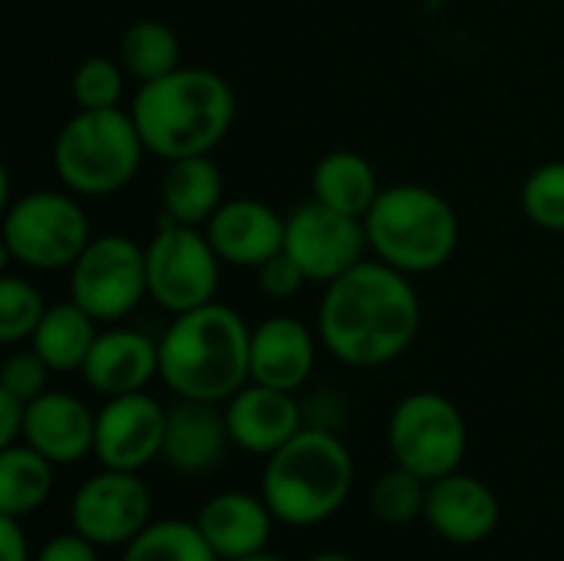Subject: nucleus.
Instances as JSON below:
<instances>
[{
	"label": "nucleus",
	"instance_id": "18",
	"mask_svg": "<svg viewBox=\"0 0 564 561\" xmlns=\"http://www.w3.org/2000/svg\"><path fill=\"white\" fill-rule=\"evenodd\" d=\"M79 374L106 400L139 393L159 377V341L132 327H109L96 337Z\"/></svg>",
	"mask_w": 564,
	"mask_h": 561
},
{
	"label": "nucleus",
	"instance_id": "2",
	"mask_svg": "<svg viewBox=\"0 0 564 561\" xmlns=\"http://www.w3.org/2000/svg\"><path fill=\"white\" fill-rule=\"evenodd\" d=\"M159 377L178 400L228 403L251 384V327L221 301L172 314L159 337Z\"/></svg>",
	"mask_w": 564,
	"mask_h": 561
},
{
	"label": "nucleus",
	"instance_id": "7",
	"mask_svg": "<svg viewBox=\"0 0 564 561\" xmlns=\"http://www.w3.org/2000/svg\"><path fill=\"white\" fill-rule=\"evenodd\" d=\"M93 241L79 195L36 188L3 208V255L33 271H69Z\"/></svg>",
	"mask_w": 564,
	"mask_h": 561
},
{
	"label": "nucleus",
	"instance_id": "36",
	"mask_svg": "<svg viewBox=\"0 0 564 561\" xmlns=\"http://www.w3.org/2000/svg\"><path fill=\"white\" fill-rule=\"evenodd\" d=\"M0 559L30 561V539L17 516H0Z\"/></svg>",
	"mask_w": 564,
	"mask_h": 561
},
{
	"label": "nucleus",
	"instance_id": "10",
	"mask_svg": "<svg viewBox=\"0 0 564 561\" xmlns=\"http://www.w3.org/2000/svg\"><path fill=\"white\" fill-rule=\"evenodd\" d=\"M149 298L145 248L129 235H93L69 268V301L93 321H122Z\"/></svg>",
	"mask_w": 564,
	"mask_h": 561
},
{
	"label": "nucleus",
	"instance_id": "25",
	"mask_svg": "<svg viewBox=\"0 0 564 561\" xmlns=\"http://www.w3.org/2000/svg\"><path fill=\"white\" fill-rule=\"evenodd\" d=\"M53 493V463L26 443L0 450V516H30Z\"/></svg>",
	"mask_w": 564,
	"mask_h": 561
},
{
	"label": "nucleus",
	"instance_id": "3",
	"mask_svg": "<svg viewBox=\"0 0 564 561\" xmlns=\"http://www.w3.org/2000/svg\"><path fill=\"white\" fill-rule=\"evenodd\" d=\"M132 119L145 149L165 162L212 155L231 132L238 103L231 83L205 66H178L162 79L139 83Z\"/></svg>",
	"mask_w": 564,
	"mask_h": 561
},
{
	"label": "nucleus",
	"instance_id": "19",
	"mask_svg": "<svg viewBox=\"0 0 564 561\" xmlns=\"http://www.w3.org/2000/svg\"><path fill=\"white\" fill-rule=\"evenodd\" d=\"M274 522L278 519L271 506L264 503V496H251L238 489L212 496L195 516L198 532L205 536V542L215 549V555L221 561L268 552Z\"/></svg>",
	"mask_w": 564,
	"mask_h": 561
},
{
	"label": "nucleus",
	"instance_id": "35",
	"mask_svg": "<svg viewBox=\"0 0 564 561\" xmlns=\"http://www.w3.org/2000/svg\"><path fill=\"white\" fill-rule=\"evenodd\" d=\"M23 423H26V403L0 390V450L23 440Z\"/></svg>",
	"mask_w": 564,
	"mask_h": 561
},
{
	"label": "nucleus",
	"instance_id": "8",
	"mask_svg": "<svg viewBox=\"0 0 564 561\" xmlns=\"http://www.w3.org/2000/svg\"><path fill=\"white\" fill-rule=\"evenodd\" d=\"M387 446L397 466L416 473L426 483L443 479L456 473L466 460V417L449 397L436 390L406 393L390 413Z\"/></svg>",
	"mask_w": 564,
	"mask_h": 561
},
{
	"label": "nucleus",
	"instance_id": "33",
	"mask_svg": "<svg viewBox=\"0 0 564 561\" xmlns=\"http://www.w3.org/2000/svg\"><path fill=\"white\" fill-rule=\"evenodd\" d=\"M304 284H311V281H307V274L297 268V261H294L288 251H278L274 258H268V261L258 268V288H261L268 298H274V301L294 298Z\"/></svg>",
	"mask_w": 564,
	"mask_h": 561
},
{
	"label": "nucleus",
	"instance_id": "1",
	"mask_svg": "<svg viewBox=\"0 0 564 561\" xmlns=\"http://www.w3.org/2000/svg\"><path fill=\"white\" fill-rule=\"evenodd\" d=\"M423 324V304L410 274L364 258L327 284L317 308V337L347 367H387L410 350Z\"/></svg>",
	"mask_w": 564,
	"mask_h": 561
},
{
	"label": "nucleus",
	"instance_id": "38",
	"mask_svg": "<svg viewBox=\"0 0 564 561\" xmlns=\"http://www.w3.org/2000/svg\"><path fill=\"white\" fill-rule=\"evenodd\" d=\"M235 561H284L281 555H271V552H258V555H248V559H235Z\"/></svg>",
	"mask_w": 564,
	"mask_h": 561
},
{
	"label": "nucleus",
	"instance_id": "28",
	"mask_svg": "<svg viewBox=\"0 0 564 561\" xmlns=\"http://www.w3.org/2000/svg\"><path fill=\"white\" fill-rule=\"evenodd\" d=\"M426 493H430L426 479H420L403 466H393L373 483L370 509L383 526H410L426 513Z\"/></svg>",
	"mask_w": 564,
	"mask_h": 561
},
{
	"label": "nucleus",
	"instance_id": "20",
	"mask_svg": "<svg viewBox=\"0 0 564 561\" xmlns=\"http://www.w3.org/2000/svg\"><path fill=\"white\" fill-rule=\"evenodd\" d=\"M317 364L314 331L288 314L251 327V380L274 390H301Z\"/></svg>",
	"mask_w": 564,
	"mask_h": 561
},
{
	"label": "nucleus",
	"instance_id": "6",
	"mask_svg": "<svg viewBox=\"0 0 564 561\" xmlns=\"http://www.w3.org/2000/svg\"><path fill=\"white\" fill-rule=\"evenodd\" d=\"M145 142L126 109H76L53 139V169L79 198L122 192L142 165Z\"/></svg>",
	"mask_w": 564,
	"mask_h": 561
},
{
	"label": "nucleus",
	"instance_id": "5",
	"mask_svg": "<svg viewBox=\"0 0 564 561\" xmlns=\"http://www.w3.org/2000/svg\"><path fill=\"white\" fill-rule=\"evenodd\" d=\"M364 225L370 251L410 278L440 271L459 248L456 208L446 195L420 182L380 188Z\"/></svg>",
	"mask_w": 564,
	"mask_h": 561
},
{
	"label": "nucleus",
	"instance_id": "13",
	"mask_svg": "<svg viewBox=\"0 0 564 561\" xmlns=\"http://www.w3.org/2000/svg\"><path fill=\"white\" fill-rule=\"evenodd\" d=\"M165 417L169 410L145 390L109 397L102 410H96L93 456L106 470H126V473L145 470L152 460L162 456Z\"/></svg>",
	"mask_w": 564,
	"mask_h": 561
},
{
	"label": "nucleus",
	"instance_id": "22",
	"mask_svg": "<svg viewBox=\"0 0 564 561\" xmlns=\"http://www.w3.org/2000/svg\"><path fill=\"white\" fill-rule=\"evenodd\" d=\"M225 202V179L212 155H188L169 162L162 175V208L165 218L205 228L208 218Z\"/></svg>",
	"mask_w": 564,
	"mask_h": 561
},
{
	"label": "nucleus",
	"instance_id": "31",
	"mask_svg": "<svg viewBox=\"0 0 564 561\" xmlns=\"http://www.w3.org/2000/svg\"><path fill=\"white\" fill-rule=\"evenodd\" d=\"M126 69L122 63L109 56H86L73 76H69V93L79 109H116L126 89Z\"/></svg>",
	"mask_w": 564,
	"mask_h": 561
},
{
	"label": "nucleus",
	"instance_id": "30",
	"mask_svg": "<svg viewBox=\"0 0 564 561\" xmlns=\"http://www.w3.org/2000/svg\"><path fill=\"white\" fill-rule=\"evenodd\" d=\"M43 314H46V304L36 284L17 274L0 278V341L3 344L30 341Z\"/></svg>",
	"mask_w": 564,
	"mask_h": 561
},
{
	"label": "nucleus",
	"instance_id": "12",
	"mask_svg": "<svg viewBox=\"0 0 564 561\" xmlns=\"http://www.w3.org/2000/svg\"><path fill=\"white\" fill-rule=\"evenodd\" d=\"M152 522V493L139 473L106 470L89 476L69 499V526L93 546H129Z\"/></svg>",
	"mask_w": 564,
	"mask_h": 561
},
{
	"label": "nucleus",
	"instance_id": "17",
	"mask_svg": "<svg viewBox=\"0 0 564 561\" xmlns=\"http://www.w3.org/2000/svg\"><path fill=\"white\" fill-rule=\"evenodd\" d=\"M20 443L43 453L53 466L79 463L96 446V413L73 393L46 390L43 397L26 403Z\"/></svg>",
	"mask_w": 564,
	"mask_h": 561
},
{
	"label": "nucleus",
	"instance_id": "15",
	"mask_svg": "<svg viewBox=\"0 0 564 561\" xmlns=\"http://www.w3.org/2000/svg\"><path fill=\"white\" fill-rule=\"evenodd\" d=\"M225 423L238 450L251 456H274L304 430V413L294 393L251 380L225 403Z\"/></svg>",
	"mask_w": 564,
	"mask_h": 561
},
{
	"label": "nucleus",
	"instance_id": "32",
	"mask_svg": "<svg viewBox=\"0 0 564 561\" xmlns=\"http://www.w3.org/2000/svg\"><path fill=\"white\" fill-rule=\"evenodd\" d=\"M50 364L30 347V350H13L3 367H0V390L23 400V403H33L36 397H43L50 387Z\"/></svg>",
	"mask_w": 564,
	"mask_h": 561
},
{
	"label": "nucleus",
	"instance_id": "37",
	"mask_svg": "<svg viewBox=\"0 0 564 561\" xmlns=\"http://www.w3.org/2000/svg\"><path fill=\"white\" fill-rule=\"evenodd\" d=\"M307 561H354L350 555H344V552H317V555H311Z\"/></svg>",
	"mask_w": 564,
	"mask_h": 561
},
{
	"label": "nucleus",
	"instance_id": "11",
	"mask_svg": "<svg viewBox=\"0 0 564 561\" xmlns=\"http://www.w3.org/2000/svg\"><path fill=\"white\" fill-rule=\"evenodd\" d=\"M367 225L364 218L334 212L317 198L297 205L288 215L284 251L297 261L311 284H330L367 258Z\"/></svg>",
	"mask_w": 564,
	"mask_h": 561
},
{
	"label": "nucleus",
	"instance_id": "16",
	"mask_svg": "<svg viewBox=\"0 0 564 561\" xmlns=\"http://www.w3.org/2000/svg\"><path fill=\"white\" fill-rule=\"evenodd\" d=\"M423 519L440 539L456 546H476L499 529L502 506L499 496L482 479L456 470L430 483Z\"/></svg>",
	"mask_w": 564,
	"mask_h": 561
},
{
	"label": "nucleus",
	"instance_id": "26",
	"mask_svg": "<svg viewBox=\"0 0 564 561\" xmlns=\"http://www.w3.org/2000/svg\"><path fill=\"white\" fill-rule=\"evenodd\" d=\"M119 63L139 83L162 79V76H169L172 69L182 66L178 33L169 23L152 20V17L135 20L119 36Z\"/></svg>",
	"mask_w": 564,
	"mask_h": 561
},
{
	"label": "nucleus",
	"instance_id": "23",
	"mask_svg": "<svg viewBox=\"0 0 564 561\" xmlns=\"http://www.w3.org/2000/svg\"><path fill=\"white\" fill-rule=\"evenodd\" d=\"M311 192L321 205L364 218L380 195V179L367 155L354 149H334L317 159L311 172Z\"/></svg>",
	"mask_w": 564,
	"mask_h": 561
},
{
	"label": "nucleus",
	"instance_id": "24",
	"mask_svg": "<svg viewBox=\"0 0 564 561\" xmlns=\"http://www.w3.org/2000/svg\"><path fill=\"white\" fill-rule=\"evenodd\" d=\"M96 324L99 321H93L76 301L53 304V308H46L43 321L36 324L30 347L50 364L53 374L83 370V364H86V357L99 337Z\"/></svg>",
	"mask_w": 564,
	"mask_h": 561
},
{
	"label": "nucleus",
	"instance_id": "4",
	"mask_svg": "<svg viewBox=\"0 0 564 561\" xmlns=\"http://www.w3.org/2000/svg\"><path fill=\"white\" fill-rule=\"evenodd\" d=\"M354 489V456L344 440L324 427H304L274 456L261 476V496L274 519L294 529L327 522L344 509Z\"/></svg>",
	"mask_w": 564,
	"mask_h": 561
},
{
	"label": "nucleus",
	"instance_id": "27",
	"mask_svg": "<svg viewBox=\"0 0 564 561\" xmlns=\"http://www.w3.org/2000/svg\"><path fill=\"white\" fill-rule=\"evenodd\" d=\"M122 561H221L195 522L152 519L126 549Z\"/></svg>",
	"mask_w": 564,
	"mask_h": 561
},
{
	"label": "nucleus",
	"instance_id": "29",
	"mask_svg": "<svg viewBox=\"0 0 564 561\" xmlns=\"http://www.w3.org/2000/svg\"><path fill=\"white\" fill-rule=\"evenodd\" d=\"M522 212L545 231H564V159L542 162L522 182Z\"/></svg>",
	"mask_w": 564,
	"mask_h": 561
},
{
	"label": "nucleus",
	"instance_id": "21",
	"mask_svg": "<svg viewBox=\"0 0 564 561\" xmlns=\"http://www.w3.org/2000/svg\"><path fill=\"white\" fill-rule=\"evenodd\" d=\"M228 443L231 436H228L225 410H218V403L178 400L175 407H169L162 460L175 473H185V476L208 473L212 466H218Z\"/></svg>",
	"mask_w": 564,
	"mask_h": 561
},
{
	"label": "nucleus",
	"instance_id": "14",
	"mask_svg": "<svg viewBox=\"0 0 564 561\" xmlns=\"http://www.w3.org/2000/svg\"><path fill=\"white\" fill-rule=\"evenodd\" d=\"M205 235L225 265L258 271L268 258L284 251L288 218L261 198H231L208 218Z\"/></svg>",
	"mask_w": 564,
	"mask_h": 561
},
{
	"label": "nucleus",
	"instance_id": "34",
	"mask_svg": "<svg viewBox=\"0 0 564 561\" xmlns=\"http://www.w3.org/2000/svg\"><path fill=\"white\" fill-rule=\"evenodd\" d=\"M33 561H99V546H93L86 536L69 529L63 536L46 539Z\"/></svg>",
	"mask_w": 564,
	"mask_h": 561
},
{
	"label": "nucleus",
	"instance_id": "9",
	"mask_svg": "<svg viewBox=\"0 0 564 561\" xmlns=\"http://www.w3.org/2000/svg\"><path fill=\"white\" fill-rule=\"evenodd\" d=\"M221 258L205 228L162 218L145 245L149 298L169 314H185L215 301L221 284Z\"/></svg>",
	"mask_w": 564,
	"mask_h": 561
}]
</instances>
